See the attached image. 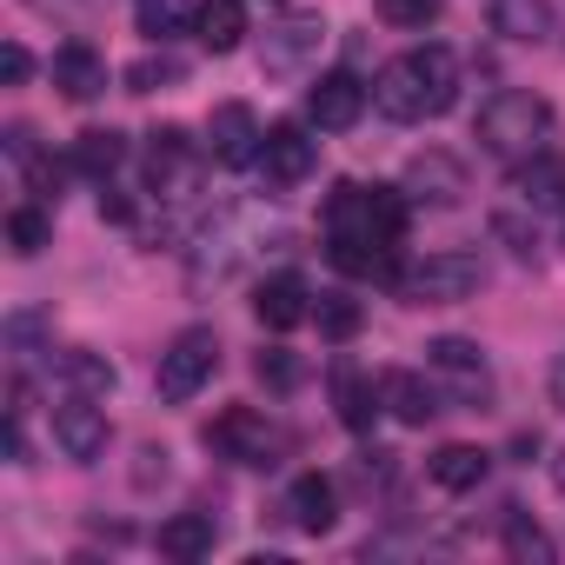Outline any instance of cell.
I'll return each instance as SVG.
<instances>
[{"mask_svg": "<svg viewBox=\"0 0 565 565\" xmlns=\"http://www.w3.org/2000/svg\"><path fill=\"white\" fill-rule=\"evenodd\" d=\"M459 100V61H452V47H413V54H399V61H386L380 67V81H373V107L386 114V120H399V127H419V120H439L446 107Z\"/></svg>", "mask_w": 565, "mask_h": 565, "instance_id": "obj_1", "label": "cell"}, {"mask_svg": "<svg viewBox=\"0 0 565 565\" xmlns=\"http://www.w3.org/2000/svg\"><path fill=\"white\" fill-rule=\"evenodd\" d=\"M266 239H287V233L266 226L253 206H220V213L193 233V246H186V279H193V287H220V279H233Z\"/></svg>", "mask_w": 565, "mask_h": 565, "instance_id": "obj_2", "label": "cell"}, {"mask_svg": "<svg viewBox=\"0 0 565 565\" xmlns=\"http://www.w3.org/2000/svg\"><path fill=\"white\" fill-rule=\"evenodd\" d=\"M479 147L486 153H499V160H532V153H545V140H552V107L539 100V94H525V87H499L486 107H479Z\"/></svg>", "mask_w": 565, "mask_h": 565, "instance_id": "obj_3", "label": "cell"}, {"mask_svg": "<svg viewBox=\"0 0 565 565\" xmlns=\"http://www.w3.org/2000/svg\"><path fill=\"white\" fill-rule=\"evenodd\" d=\"M486 287V259L479 253H426L419 266H406L399 273V300L406 307H459V300H472Z\"/></svg>", "mask_w": 565, "mask_h": 565, "instance_id": "obj_4", "label": "cell"}, {"mask_svg": "<svg viewBox=\"0 0 565 565\" xmlns=\"http://www.w3.org/2000/svg\"><path fill=\"white\" fill-rule=\"evenodd\" d=\"M213 373H220V333H213V327H186V333H173V347L160 353L153 386H160L167 406H180V399H193Z\"/></svg>", "mask_w": 565, "mask_h": 565, "instance_id": "obj_5", "label": "cell"}, {"mask_svg": "<svg viewBox=\"0 0 565 565\" xmlns=\"http://www.w3.org/2000/svg\"><path fill=\"white\" fill-rule=\"evenodd\" d=\"M320 47H327V21L320 14H287L279 28H266V41H259V74L266 81H300L320 61Z\"/></svg>", "mask_w": 565, "mask_h": 565, "instance_id": "obj_6", "label": "cell"}, {"mask_svg": "<svg viewBox=\"0 0 565 565\" xmlns=\"http://www.w3.org/2000/svg\"><path fill=\"white\" fill-rule=\"evenodd\" d=\"M206 446H213L220 459H233V466H273L279 426H273L266 413H253V406H226V413L206 419Z\"/></svg>", "mask_w": 565, "mask_h": 565, "instance_id": "obj_7", "label": "cell"}, {"mask_svg": "<svg viewBox=\"0 0 565 565\" xmlns=\"http://www.w3.org/2000/svg\"><path fill=\"white\" fill-rule=\"evenodd\" d=\"M399 186H406L413 206H459V200H466V167H459L446 147H426V153L406 160Z\"/></svg>", "mask_w": 565, "mask_h": 565, "instance_id": "obj_8", "label": "cell"}, {"mask_svg": "<svg viewBox=\"0 0 565 565\" xmlns=\"http://www.w3.org/2000/svg\"><path fill=\"white\" fill-rule=\"evenodd\" d=\"M259 120H253V107L246 100H220L213 107V120H206V153L220 160V167H259Z\"/></svg>", "mask_w": 565, "mask_h": 565, "instance_id": "obj_9", "label": "cell"}, {"mask_svg": "<svg viewBox=\"0 0 565 565\" xmlns=\"http://www.w3.org/2000/svg\"><path fill=\"white\" fill-rule=\"evenodd\" d=\"M426 366H433V373H446L459 399L486 406V393H492V373H486V353H479L472 340H459V333H439V340L426 347Z\"/></svg>", "mask_w": 565, "mask_h": 565, "instance_id": "obj_10", "label": "cell"}, {"mask_svg": "<svg viewBox=\"0 0 565 565\" xmlns=\"http://www.w3.org/2000/svg\"><path fill=\"white\" fill-rule=\"evenodd\" d=\"M107 439H114V433H107V413H100L94 399L74 393L67 406H54V446H61L74 466H94V459L107 452Z\"/></svg>", "mask_w": 565, "mask_h": 565, "instance_id": "obj_11", "label": "cell"}, {"mask_svg": "<svg viewBox=\"0 0 565 565\" xmlns=\"http://www.w3.org/2000/svg\"><path fill=\"white\" fill-rule=\"evenodd\" d=\"M193 173H200L193 140H186L180 127H160V134H153V147H147V186H153L160 200H180V193L193 186Z\"/></svg>", "mask_w": 565, "mask_h": 565, "instance_id": "obj_12", "label": "cell"}, {"mask_svg": "<svg viewBox=\"0 0 565 565\" xmlns=\"http://www.w3.org/2000/svg\"><path fill=\"white\" fill-rule=\"evenodd\" d=\"M253 320L266 333H294L300 320H313V294H307V279L300 273H273L259 279V294H253Z\"/></svg>", "mask_w": 565, "mask_h": 565, "instance_id": "obj_13", "label": "cell"}, {"mask_svg": "<svg viewBox=\"0 0 565 565\" xmlns=\"http://www.w3.org/2000/svg\"><path fill=\"white\" fill-rule=\"evenodd\" d=\"M313 160H320V147L307 140V127H266V140H259L266 186H300L313 173Z\"/></svg>", "mask_w": 565, "mask_h": 565, "instance_id": "obj_14", "label": "cell"}, {"mask_svg": "<svg viewBox=\"0 0 565 565\" xmlns=\"http://www.w3.org/2000/svg\"><path fill=\"white\" fill-rule=\"evenodd\" d=\"M307 114H313L320 134H347V127H360V114H366V87H360L353 74H320V87L307 94Z\"/></svg>", "mask_w": 565, "mask_h": 565, "instance_id": "obj_15", "label": "cell"}, {"mask_svg": "<svg viewBox=\"0 0 565 565\" xmlns=\"http://www.w3.org/2000/svg\"><path fill=\"white\" fill-rule=\"evenodd\" d=\"M512 193L532 213H565V153H532L512 167Z\"/></svg>", "mask_w": 565, "mask_h": 565, "instance_id": "obj_16", "label": "cell"}, {"mask_svg": "<svg viewBox=\"0 0 565 565\" xmlns=\"http://www.w3.org/2000/svg\"><path fill=\"white\" fill-rule=\"evenodd\" d=\"M287 519L300 525V532H333V519H340V492H333V479L327 472H300L294 486H287Z\"/></svg>", "mask_w": 565, "mask_h": 565, "instance_id": "obj_17", "label": "cell"}, {"mask_svg": "<svg viewBox=\"0 0 565 565\" xmlns=\"http://www.w3.org/2000/svg\"><path fill=\"white\" fill-rule=\"evenodd\" d=\"M54 87H61L67 100H94V94H107V61H100L87 41H67V47L54 54Z\"/></svg>", "mask_w": 565, "mask_h": 565, "instance_id": "obj_18", "label": "cell"}, {"mask_svg": "<svg viewBox=\"0 0 565 565\" xmlns=\"http://www.w3.org/2000/svg\"><path fill=\"white\" fill-rule=\"evenodd\" d=\"M47 373H54L67 393H81V399H107V393H114V366H107L100 353H87V347H61V353L47 360Z\"/></svg>", "mask_w": 565, "mask_h": 565, "instance_id": "obj_19", "label": "cell"}, {"mask_svg": "<svg viewBox=\"0 0 565 565\" xmlns=\"http://www.w3.org/2000/svg\"><path fill=\"white\" fill-rule=\"evenodd\" d=\"M426 472H433L439 492H479L486 472H492V452H479V446H439L426 459Z\"/></svg>", "mask_w": 565, "mask_h": 565, "instance_id": "obj_20", "label": "cell"}, {"mask_svg": "<svg viewBox=\"0 0 565 565\" xmlns=\"http://www.w3.org/2000/svg\"><path fill=\"white\" fill-rule=\"evenodd\" d=\"M213 545H220V525H213V512H173V519L160 525V552H167V558H180V565L206 558Z\"/></svg>", "mask_w": 565, "mask_h": 565, "instance_id": "obj_21", "label": "cell"}, {"mask_svg": "<svg viewBox=\"0 0 565 565\" xmlns=\"http://www.w3.org/2000/svg\"><path fill=\"white\" fill-rule=\"evenodd\" d=\"M380 406H386L393 419H406V426H426V419L439 413V393H433L419 373H386V380H380Z\"/></svg>", "mask_w": 565, "mask_h": 565, "instance_id": "obj_22", "label": "cell"}, {"mask_svg": "<svg viewBox=\"0 0 565 565\" xmlns=\"http://www.w3.org/2000/svg\"><path fill=\"white\" fill-rule=\"evenodd\" d=\"M193 28H200V41H206L213 54H233V47L246 41V0H200Z\"/></svg>", "mask_w": 565, "mask_h": 565, "instance_id": "obj_23", "label": "cell"}, {"mask_svg": "<svg viewBox=\"0 0 565 565\" xmlns=\"http://www.w3.org/2000/svg\"><path fill=\"white\" fill-rule=\"evenodd\" d=\"M492 34H505V41H545L552 34V0H492Z\"/></svg>", "mask_w": 565, "mask_h": 565, "instance_id": "obj_24", "label": "cell"}, {"mask_svg": "<svg viewBox=\"0 0 565 565\" xmlns=\"http://www.w3.org/2000/svg\"><path fill=\"white\" fill-rule=\"evenodd\" d=\"M333 399H340V426H353V433H366L373 426V413H380V399H373V380L360 373V366H333Z\"/></svg>", "mask_w": 565, "mask_h": 565, "instance_id": "obj_25", "label": "cell"}, {"mask_svg": "<svg viewBox=\"0 0 565 565\" xmlns=\"http://www.w3.org/2000/svg\"><path fill=\"white\" fill-rule=\"evenodd\" d=\"M120 160H127V140H120L114 127H87V134H81V147H74V167H81V173H94V180H107Z\"/></svg>", "mask_w": 565, "mask_h": 565, "instance_id": "obj_26", "label": "cell"}, {"mask_svg": "<svg viewBox=\"0 0 565 565\" xmlns=\"http://www.w3.org/2000/svg\"><path fill=\"white\" fill-rule=\"evenodd\" d=\"M134 21H140V34H153V41H173V34H186L193 8H186V0H134Z\"/></svg>", "mask_w": 565, "mask_h": 565, "instance_id": "obj_27", "label": "cell"}, {"mask_svg": "<svg viewBox=\"0 0 565 565\" xmlns=\"http://www.w3.org/2000/svg\"><path fill=\"white\" fill-rule=\"evenodd\" d=\"M180 81H186V67H180L173 54H147V61L127 67V94H167V87H180Z\"/></svg>", "mask_w": 565, "mask_h": 565, "instance_id": "obj_28", "label": "cell"}, {"mask_svg": "<svg viewBox=\"0 0 565 565\" xmlns=\"http://www.w3.org/2000/svg\"><path fill=\"white\" fill-rule=\"evenodd\" d=\"M313 320H320V333H327V340H353L366 313H360V300H353V294H320V300H313Z\"/></svg>", "mask_w": 565, "mask_h": 565, "instance_id": "obj_29", "label": "cell"}, {"mask_svg": "<svg viewBox=\"0 0 565 565\" xmlns=\"http://www.w3.org/2000/svg\"><path fill=\"white\" fill-rule=\"evenodd\" d=\"M8 239H14L21 259H34V253L54 239V220H47L41 206H14V213H8Z\"/></svg>", "mask_w": 565, "mask_h": 565, "instance_id": "obj_30", "label": "cell"}, {"mask_svg": "<svg viewBox=\"0 0 565 565\" xmlns=\"http://www.w3.org/2000/svg\"><path fill=\"white\" fill-rule=\"evenodd\" d=\"M505 545H512V558H552V539L539 525H525L519 505H505Z\"/></svg>", "mask_w": 565, "mask_h": 565, "instance_id": "obj_31", "label": "cell"}, {"mask_svg": "<svg viewBox=\"0 0 565 565\" xmlns=\"http://www.w3.org/2000/svg\"><path fill=\"white\" fill-rule=\"evenodd\" d=\"M492 239H505L519 259H539V226L519 220V213H492Z\"/></svg>", "mask_w": 565, "mask_h": 565, "instance_id": "obj_32", "label": "cell"}, {"mask_svg": "<svg viewBox=\"0 0 565 565\" xmlns=\"http://www.w3.org/2000/svg\"><path fill=\"white\" fill-rule=\"evenodd\" d=\"M380 21L386 28H433L439 21V0H380Z\"/></svg>", "mask_w": 565, "mask_h": 565, "instance_id": "obj_33", "label": "cell"}, {"mask_svg": "<svg viewBox=\"0 0 565 565\" xmlns=\"http://www.w3.org/2000/svg\"><path fill=\"white\" fill-rule=\"evenodd\" d=\"M253 373H259L273 393H294V386H300V360H294V353H259Z\"/></svg>", "mask_w": 565, "mask_h": 565, "instance_id": "obj_34", "label": "cell"}, {"mask_svg": "<svg viewBox=\"0 0 565 565\" xmlns=\"http://www.w3.org/2000/svg\"><path fill=\"white\" fill-rule=\"evenodd\" d=\"M0 74H8V87H21V81L34 74V61H28V47H21V41L0 47Z\"/></svg>", "mask_w": 565, "mask_h": 565, "instance_id": "obj_35", "label": "cell"}, {"mask_svg": "<svg viewBox=\"0 0 565 565\" xmlns=\"http://www.w3.org/2000/svg\"><path fill=\"white\" fill-rule=\"evenodd\" d=\"M100 213H107V220H134V200H127V193H114V186H107V193H100Z\"/></svg>", "mask_w": 565, "mask_h": 565, "instance_id": "obj_36", "label": "cell"}, {"mask_svg": "<svg viewBox=\"0 0 565 565\" xmlns=\"http://www.w3.org/2000/svg\"><path fill=\"white\" fill-rule=\"evenodd\" d=\"M552 406H565V353L552 360Z\"/></svg>", "mask_w": 565, "mask_h": 565, "instance_id": "obj_37", "label": "cell"}, {"mask_svg": "<svg viewBox=\"0 0 565 565\" xmlns=\"http://www.w3.org/2000/svg\"><path fill=\"white\" fill-rule=\"evenodd\" d=\"M28 8H41V14H74L81 0H28Z\"/></svg>", "mask_w": 565, "mask_h": 565, "instance_id": "obj_38", "label": "cell"}, {"mask_svg": "<svg viewBox=\"0 0 565 565\" xmlns=\"http://www.w3.org/2000/svg\"><path fill=\"white\" fill-rule=\"evenodd\" d=\"M552 486H558V492H565V452H558V459H552Z\"/></svg>", "mask_w": 565, "mask_h": 565, "instance_id": "obj_39", "label": "cell"}]
</instances>
